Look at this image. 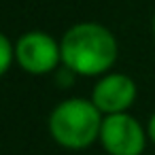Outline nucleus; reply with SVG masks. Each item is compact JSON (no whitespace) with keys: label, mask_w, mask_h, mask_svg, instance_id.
<instances>
[{"label":"nucleus","mask_w":155,"mask_h":155,"mask_svg":"<svg viewBox=\"0 0 155 155\" xmlns=\"http://www.w3.org/2000/svg\"><path fill=\"white\" fill-rule=\"evenodd\" d=\"M62 66L83 79L110 72L119 60V41L100 21H77L60 38Z\"/></svg>","instance_id":"1"},{"label":"nucleus","mask_w":155,"mask_h":155,"mask_svg":"<svg viewBox=\"0 0 155 155\" xmlns=\"http://www.w3.org/2000/svg\"><path fill=\"white\" fill-rule=\"evenodd\" d=\"M102 121L104 115L98 110L91 98L70 96L51 108L47 117V130L58 147L68 151H83L100 140Z\"/></svg>","instance_id":"2"},{"label":"nucleus","mask_w":155,"mask_h":155,"mask_svg":"<svg viewBox=\"0 0 155 155\" xmlns=\"http://www.w3.org/2000/svg\"><path fill=\"white\" fill-rule=\"evenodd\" d=\"M17 66L30 77L55 74L62 68L60 38L45 30H28L15 41Z\"/></svg>","instance_id":"3"},{"label":"nucleus","mask_w":155,"mask_h":155,"mask_svg":"<svg viewBox=\"0 0 155 155\" xmlns=\"http://www.w3.org/2000/svg\"><path fill=\"white\" fill-rule=\"evenodd\" d=\"M149 142L147 125L132 113L104 117L98 144L106 155H142Z\"/></svg>","instance_id":"4"},{"label":"nucleus","mask_w":155,"mask_h":155,"mask_svg":"<svg viewBox=\"0 0 155 155\" xmlns=\"http://www.w3.org/2000/svg\"><path fill=\"white\" fill-rule=\"evenodd\" d=\"M89 98L104 117L130 113L138 100V85L130 74L119 72V70H110V72L96 79Z\"/></svg>","instance_id":"5"},{"label":"nucleus","mask_w":155,"mask_h":155,"mask_svg":"<svg viewBox=\"0 0 155 155\" xmlns=\"http://www.w3.org/2000/svg\"><path fill=\"white\" fill-rule=\"evenodd\" d=\"M13 64H17L15 55V41H11L9 34H0V72L7 74Z\"/></svg>","instance_id":"6"},{"label":"nucleus","mask_w":155,"mask_h":155,"mask_svg":"<svg viewBox=\"0 0 155 155\" xmlns=\"http://www.w3.org/2000/svg\"><path fill=\"white\" fill-rule=\"evenodd\" d=\"M147 132H149V140L155 144V110L151 113V117L147 121Z\"/></svg>","instance_id":"7"},{"label":"nucleus","mask_w":155,"mask_h":155,"mask_svg":"<svg viewBox=\"0 0 155 155\" xmlns=\"http://www.w3.org/2000/svg\"><path fill=\"white\" fill-rule=\"evenodd\" d=\"M151 34H153V41H155V11H153V17H151Z\"/></svg>","instance_id":"8"}]
</instances>
